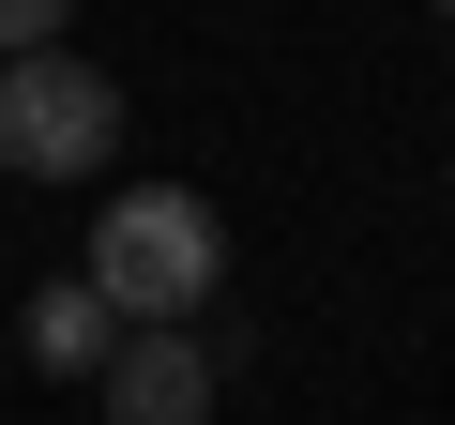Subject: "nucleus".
<instances>
[{"mask_svg":"<svg viewBox=\"0 0 455 425\" xmlns=\"http://www.w3.org/2000/svg\"><path fill=\"white\" fill-rule=\"evenodd\" d=\"M425 16H455V0H425Z\"/></svg>","mask_w":455,"mask_h":425,"instance_id":"nucleus-6","label":"nucleus"},{"mask_svg":"<svg viewBox=\"0 0 455 425\" xmlns=\"http://www.w3.org/2000/svg\"><path fill=\"white\" fill-rule=\"evenodd\" d=\"M76 31V0H0V61H31V46H61Z\"/></svg>","mask_w":455,"mask_h":425,"instance_id":"nucleus-5","label":"nucleus"},{"mask_svg":"<svg viewBox=\"0 0 455 425\" xmlns=\"http://www.w3.org/2000/svg\"><path fill=\"white\" fill-rule=\"evenodd\" d=\"M107 425H212V349L182 334V319H122V349H107Z\"/></svg>","mask_w":455,"mask_h":425,"instance_id":"nucleus-3","label":"nucleus"},{"mask_svg":"<svg viewBox=\"0 0 455 425\" xmlns=\"http://www.w3.org/2000/svg\"><path fill=\"white\" fill-rule=\"evenodd\" d=\"M107 152H122V76L107 61H61V46L0 61V182H92Z\"/></svg>","mask_w":455,"mask_h":425,"instance_id":"nucleus-2","label":"nucleus"},{"mask_svg":"<svg viewBox=\"0 0 455 425\" xmlns=\"http://www.w3.org/2000/svg\"><path fill=\"white\" fill-rule=\"evenodd\" d=\"M107 349H122V304H107L92 274L31 304V365H61V380H107Z\"/></svg>","mask_w":455,"mask_h":425,"instance_id":"nucleus-4","label":"nucleus"},{"mask_svg":"<svg viewBox=\"0 0 455 425\" xmlns=\"http://www.w3.org/2000/svg\"><path fill=\"white\" fill-rule=\"evenodd\" d=\"M212 274H228V212L197 182H122L92 212V289L122 319H182V304H212Z\"/></svg>","mask_w":455,"mask_h":425,"instance_id":"nucleus-1","label":"nucleus"}]
</instances>
